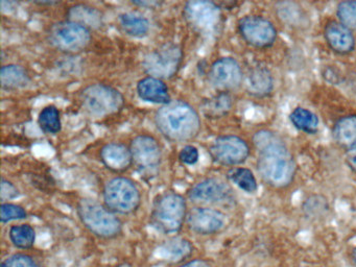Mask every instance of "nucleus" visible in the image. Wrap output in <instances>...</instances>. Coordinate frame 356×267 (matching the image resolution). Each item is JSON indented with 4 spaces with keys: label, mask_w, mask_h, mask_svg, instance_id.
Returning <instances> with one entry per match:
<instances>
[{
    "label": "nucleus",
    "mask_w": 356,
    "mask_h": 267,
    "mask_svg": "<svg viewBox=\"0 0 356 267\" xmlns=\"http://www.w3.org/2000/svg\"><path fill=\"white\" fill-rule=\"evenodd\" d=\"M187 213L188 209L184 196L176 192H164L154 202L151 222L161 233L172 235L182 229Z\"/></svg>",
    "instance_id": "3"
},
{
    "label": "nucleus",
    "mask_w": 356,
    "mask_h": 267,
    "mask_svg": "<svg viewBox=\"0 0 356 267\" xmlns=\"http://www.w3.org/2000/svg\"><path fill=\"white\" fill-rule=\"evenodd\" d=\"M186 223L189 229L199 235L218 233L226 223L222 211L209 207H195L187 213Z\"/></svg>",
    "instance_id": "15"
},
{
    "label": "nucleus",
    "mask_w": 356,
    "mask_h": 267,
    "mask_svg": "<svg viewBox=\"0 0 356 267\" xmlns=\"http://www.w3.org/2000/svg\"><path fill=\"white\" fill-rule=\"evenodd\" d=\"M136 90L139 98L143 102L161 106L172 102L170 89L163 79L147 75L137 83Z\"/></svg>",
    "instance_id": "18"
},
{
    "label": "nucleus",
    "mask_w": 356,
    "mask_h": 267,
    "mask_svg": "<svg viewBox=\"0 0 356 267\" xmlns=\"http://www.w3.org/2000/svg\"><path fill=\"white\" fill-rule=\"evenodd\" d=\"M28 217V212L24 207L12 202H1L0 206V219L1 222L7 223L13 220H22Z\"/></svg>",
    "instance_id": "30"
},
{
    "label": "nucleus",
    "mask_w": 356,
    "mask_h": 267,
    "mask_svg": "<svg viewBox=\"0 0 356 267\" xmlns=\"http://www.w3.org/2000/svg\"><path fill=\"white\" fill-rule=\"evenodd\" d=\"M38 124L49 135H56L61 131L62 120L59 108L54 104L44 106L39 114Z\"/></svg>",
    "instance_id": "25"
},
{
    "label": "nucleus",
    "mask_w": 356,
    "mask_h": 267,
    "mask_svg": "<svg viewBox=\"0 0 356 267\" xmlns=\"http://www.w3.org/2000/svg\"><path fill=\"white\" fill-rule=\"evenodd\" d=\"M164 250H166L168 256L172 259H180L183 257L185 258L191 254V250H193V245L188 240L176 238V239L170 240L165 244Z\"/></svg>",
    "instance_id": "31"
},
{
    "label": "nucleus",
    "mask_w": 356,
    "mask_h": 267,
    "mask_svg": "<svg viewBox=\"0 0 356 267\" xmlns=\"http://www.w3.org/2000/svg\"><path fill=\"white\" fill-rule=\"evenodd\" d=\"M118 21L122 31L133 38L147 37L151 29L149 19L138 13H122L118 16Z\"/></svg>",
    "instance_id": "23"
},
{
    "label": "nucleus",
    "mask_w": 356,
    "mask_h": 267,
    "mask_svg": "<svg viewBox=\"0 0 356 267\" xmlns=\"http://www.w3.org/2000/svg\"><path fill=\"white\" fill-rule=\"evenodd\" d=\"M132 3L134 4V6H140V8H158V6H160L161 2L154 1V0H152V1H143V0H139V1H132Z\"/></svg>",
    "instance_id": "37"
},
{
    "label": "nucleus",
    "mask_w": 356,
    "mask_h": 267,
    "mask_svg": "<svg viewBox=\"0 0 356 267\" xmlns=\"http://www.w3.org/2000/svg\"><path fill=\"white\" fill-rule=\"evenodd\" d=\"M257 150V169L260 177L270 187L291 185L297 172V164L285 142L274 131H258L253 137Z\"/></svg>",
    "instance_id": "1"
},
{
    "label": "nucleus",
    "mask_w": 356,
    "mask_h": 267,
    "mask_svg": "<svg viewBox=\"0 0 356 267\" xmlns=\"http://www.w3.org/2000/svg\"><path fill=\"white\" fill-rule=\"evenodd\" d=\"M83 108L97 118L110 116L122 110L124 97L118 89L106 83H92L84 88L80 95Z\"/></svg>",
    "instance_id": "6"
},
{
    "label": "nucleus",
    "mask_w": 356,
    "mask_h": 267,
    "mask_svg": "<svg viewBox=\"0 0 356 267\" xmlns=\"http://www.w3.org/2000/svg\"><path fill=\"white\" fill-rule=\"evenodd\" d=\"M200 152L195 146L185 145L179 152V160L182 164L191 165L197 164L199 162Z\"/></svg>",
    "instance_id": "34"
},
{
    "label": "nucleus",
    "mask_w": 356,
    "mask_h": 267,
    "mask_svg": "<svg viewBox=\"0 0 356 267\" xmlns=\"http://www.w3.org/2000/svg\"><path fill=\"white\" fill-rule=\"evenodd\" d=\"M335 142L346 149L356 148V115L343 117L333 129Z\"/></svg>",
    "instance_id": "22"
},
{
    "label": "nucleus",
    "mask_w": 356,
    "mask_h": 267,
    "mask_svg": "<svg viewBox=\"0 0 356 267\" xmlns=\"http://www.w3.org/2000/svg\"><path fill=\"white\" fill-rule=\"evenodd\" d=\"M132 163L139 175L152 179L159 175L162 164V152L159 142L149 135H138L131 141Z\"/></svg>",
    "instance_id": "7"
},
{
    "label": "nucleus",
    "mask_w": 356,
    "mask_h": 267,
    "mask_svg": "<svg viewBox=\"0 0 356 267\" xmlns=\"http://www.w3.org/2000/svg\"><path fill=\"white\" fill-rule=\"evenodd\" d=\"M67 20L78 23L89 31L97 29L103 25V13L88 4H76L67 10Z\"/></svg>",
    "instance_id": "20"
},
{
    "label": "nucleus",
    "mask_w": 356,
    "mask_h": 267,
    "mask_svg": "<svg viewBox=\"0 0 356 267\" xmlns=\"http://www.w3.org/2000/svg\"><path fill=\"white\" fill-rule=\"evenodd\" d=\"M32 79L24 66L17 64H8L0 69V83L7 91H15L30 85Z\"/></svg>",
    "instance_id": "21"
},
{
    "label": "nucleus",
    "mask_w": 356,
    "mask_h": 267,
    "mask_svg": "<svg viewBox=\"0 0 356 267\" xmlns=\"http://www.w3.org/2000/svg\"><path fill=\"white\" fill-rule=\"evenodd\" d=\"M76 211L81 222L93 235L103 239H112L122 234V220L115 213L97 200L82 198Z\"/></svg>",
    "instance_id": "4"
},
{
    "label": "nucleus",
    "mask_w": 356,
    "mask_h": 267,
    "mask_svg": "<svg viewBox=\"0 0 356 267\" xmlns=\"http://www.w3.org/2000/svg\"><path fill=\"white\" fill-rule=\"evenodd\" d=\"M116 267H134L130 263H122V264L118 265Z\"/></svg>",
    "instance_id": "40"
},
{
    "label": "nucleus",
    "mask_w": 356,
    "mask_h": 267,
    "mask_svg": "<svg viewBox=\"0 0 356 267\" xmlns=\"http://www.w3.org/2000/svg\"><path fill=\"white\" fill-rule=\"evenodd\" d=\"M183 60V50L180 45L166 43L157 49L145 54L143 60V70L149 76L170 79L178 73Z\"/></svg>",
    "instance_id": "8"
},
{
    "label": "nucleus",
    "mask_w": 356,
    "mask_h": 267,
    "mask_svg": "<svg viewBox=\"0 0 356 267\" xmlns=\"http://www.w3.org/2000/svg\"><path fill=\"white\" fill-rule=\"evenodd\" d=\"M289 120L296 129L306 134H316L320 125L318 117L312 111L301 106L291 111Z\"/></svg>",
    "instance_id": "24"
},
{
    "label": "nucleus",
    "mask_w": 356,
    "mask_h": 267,
    "mask_svg": "<svg viewBox=\"0 0 356 267\" xmlns=\"http://www.w3.org/2000/svg\"><path fill=\"white\" fill-rule=\"evenodd\" d=\"M352 261H353L354 266L356 267V248L352 250Z\"/></svg>",
    "instance_id": "39"
},
{
    "label": "nucleus",
    "mask_w": 356,
    "mask_h": 267,
    "mask_svg": "<svg viewBox=\"0 0 356 267\" xmlns=\"http://www.w3.org/2000/svg\"><path fill=\"white\" fill-rule=\"evenodd\" d=\"M274 88L272 73L266 67H255L248 73L245 79V89L248 93L256 97L268 95Z\"/></svg>",
    "instance_id": "19"
},
{
    "label": "nucleus",
    "mask_w": 356,
    "mask_h": 267,
    "mask_svg": "<svg viewBox=\"0 0 356 267\" xmlns=\"http://www.w3.org/2000/svg\"><path fill=\"white\" fill-rule=\"evenodd\" d=\"M228 179L248 193H254L257 190V179L249 168H245V167L232 168L228 172Z\"/></svg>",
    "instance_id": "28"
},
{
    "label": "nucleus",
    "mask_w": 356,
    "mask_h": 267,
    "mask_svg": "<svg viewBox=\"0 0 356 267\" xmlns=\"http://www.w3.org/2000/svg\"><path fill=\"white\" fill-rule=\"evenodd\" d=\"M346 163L352 171L356 172V148L347 150V152H346Z\"/></svg>",
    "instance_id": "35"
},
{
    "label": "nucleus",
    "mask_w": 356,
    "mask_h": 267,
    "mask_svg": "<svg viewBox=\"0 0 356 267\" xmlns=\"http://www.w3.org/2000/svg\"><path fill=\"white\" fill-rule=\"evenodd\" d=\"M299 267H307V266H299Z\"/></svg>",
    "instance_id": "41"
},
{
    "label": "nucleus",
    "mask_w": 356,
    "mask_h": 267,
    "mask_svg": "<svg viewBox=\"0 0 356 267\" xmlns=\"http://www.w3.org/2000/svg\"><path fill=\"white\" fill-rule=\"evenodd\" d=\"M51 45L66 54H78L83 51L91 41V33L88 29L65 20L55 23L49 31Z\"/></svg>",
    "instance_id": "9"
},
{
    "label": "nucleus",
    "mask_w": 356,
    "mask_h": 267,
    "mask_svg": "<svg viewBox=\"0 0 356 267\" xmlns=\"http://www.w3.org/2000/svg\"><path fill=\"white\" fill-rule=\"evenodd\" d=\"M104 204L115 214H132L141 204L138 186L124 177H116L105 184L103 191Z\"/></svg>",
    "instance_id": "5"
},
{
    "label": "nucleus",
    "mask_w": 356,
    "mask_h": 267,
    "mask_svg": "<svg viewBox=\"0 0 356 267\" xmlns=\"http://www.w3.org/2000/svg\"><path fill=\"white\" fill-rule=\"evenodd\" d=\"M179 267H212L208 261L203 260V259H197V260L189 261L185 264L181 265Z\"/></svg>",
    "instance_id": "36"
},
{
    "label": "nucleus",
    "mask_w": 356,
    "mask_h": 267,
    "mask_svg": "<svg viewBox=\"0 0 356 267\" xmlns=\"http://www.w3.org/2000/svg\"><path fill=\"white\" fill-rule=\"evenodd\" d=\"M238 31L243 39L254 47H268L277 39L274 24L268 19L256 15L243 17L238 22Z\"/></svg>",
    "instance_id": "12"
},
{
    "label": "nucleus",
    "mask_w": 356,
    "mask_h": 267,
    "mask_svg": "<svg viewBox=\"0 0 356 267\" xmlns=\"http://www.w3.org/2000/svg\"><path fill=\"white\" fill-rule=\"evenodd\" d=\"M210 81L214 87L222 92L237 89L243 81L241 65L231 56L218 58L210 67Z\"/></svg>",
    "instance_id": "14"
},
{
    "label": "nucleus",
    "mask_w": 356,
    "mask_h": 267,
    "mask_svg": "<svg viewBox=\"0 0 356 267\" xmlns=\"http://www.w3.org/2000/svg\"><path fill=\"white\" fill-rule=\"evenodd\" d=\"M210 156L218 164L237 166L247 161L250 147L243 138L235 135L220 136L210 146Z\"/></svg>",
    "instance_id": "11"
},
{
    "label": "nucleus",
    "mask_w": 356,
    "mask_h": 267,
    "mask_svg": "<svg viewBox=\"0 0 356 267\" xmlns=\"http://www.w3.org/2000/svg\"><path fill=\"white\" fill-rule=\"evenodd\" d=\"M0 267H42V265L29 254H16L8 258Z\"/></svg>",
    "instance_id": "32"
},
{
    "label": "nucleus",
    "mask_w": 356,
    "mask_h": 267,
    "mask_svg": "<svg viewBox=\"0 0 356 267\" xmlns=\"http://www.w3.org/2000/svg\"><path fill=\"white\" fill-rule=\"evenodd\" d=\"M154 121L164 138L178 143L191 141L201 131L199 112L185 100L175 99L160 106Z\"/></svg>",
    "instance_id": "2"
},
{
    "label": "nucleus",
    "mask_w": 356,
    "mask_h": 267,
    "mask_svg": "<svg viewBox=\"0 0 356 267\" xmlns=\"http://www.w3.org/2000/svg\"><path fill=\"white\" fill-rule=\"evenodd\" d=\"M10 240L15 248L28 250L34 245L36 232L30 225H13L9 232Z\"/></svg>",
    "instance_id": "26"
},
{
    "label": "nucleus",
    "mask_w": 356,
    "mask_h": 267,
    "mask_svg": "<svg viewBox=\"0 0 356 267\" xmlns=\"http://www.w3.org/2000/svg\"><path fill=\"white\" fill-rule=\"evenodd\" d=\"M185 20L199 33L209 35L220 25L222 12L218 3L206 0L186 2L183 10Z\"/></svg>",
    "instance_id": "10"
},
{
    "label": "nucleus",
    "mask_w": 356,
    "mask_h": 267,
    "mask_svg": "<svg viewBox=\"0 0 356 267\" xmlns=\"http://www.w3.org/2000/svg\"><path fill=\"white\" fill-rule=\"evenodd\" d=\"M35 3L39 4V6H54V4H57L58 1L47 0V1H35Z\"/></svg>",
    "instance_id": "38"
},
{
    "label": "nucleus",
    "mask_w": 356,
    "mask_h": 267,
    "mask_svg": "<svg viewBox=\"0 0 356 267\" xmlns=\"http://www.w3.org/2000/svg\"><path fill=\"white\" fill-rule=\"evenodd\" d=\"M325 39L333 51L347 54L355 47V38L349 27L339 21H330L325 27Z\"/></svg>",
    "instance_id": "17"
},
{
    "label": "nucleus",
    "mask_w": 356,
    "mask_h": 267,
    "mask_svg": "<svg viewBox=\"0 0 356 267\" xmlns=\"http://www.w3.org/2000/svg\"><path fill=\"white\" fill-rule=\"evenodd\" d=\"M232 108V98L226 92L213 96L204 104V113L207 116L218 118L226 115Z\"/></svg>",
    "instance_id": "27"
},
{
    "label": "nucleus",
    "mask_w": 356,
    "mask_h": 267,
    "mask_svg": "<svg viewBox=\"0 0 356 267\" xmlns=\"http://www.w3.org/2000/svg\"><path fill=\"white\" fill-rule=\"evenodd\" d=\"M191 202L202 204H226L234 200V194L228 184L216 177L202 179L191 188Z\"/></svg>",
    "instance_id": "13"
},
{
    "label": "nucleus",
    "mask_w": 356,
    "mask_h": 267,
    "mask_svg": "<svg viewBox=\"0 0 356 267\" xmlns=\"http://www.w3.org/2000/svg\"><path fill=\"white\" fill-rule=\"evenodd\" d=\"M102 162L113 172H124L133 166L130 147L120 142H110L102 147Z\"/></svg>",
    "instance_id": "16"
},
{
    "label": "nucleus",
    "mask_w": 356,
    "mask_h": 267,
    "mask_svg": "<svg viewBox=\"0 0 356 267\" xmlns=\"http://www.w3.org/2000/svg\"><path fill=\"white\" fill-rule=\"evenodd\" d=\"M337 15L339 22L350 29H356V1H343L337 6Z\"/></svg>",
    "instance_id": "29"
},
{
    "label": "nucleus",
    "mask_w": 356,
    "mask_h": 267,
    "mask_svg": "<svg viewBox=\"0 0 356 267\" xmlns=\"http://www.w3.org/2000/svg\"><path fill=\"white\" fill-rule=\"evenodd\" d=\"M19 190L9 179L5 177L1 179L0 184V200L1 202H9V200H15L19 196Z\"/></svg>",
    "instance_id": "33"
}]
</instances>
